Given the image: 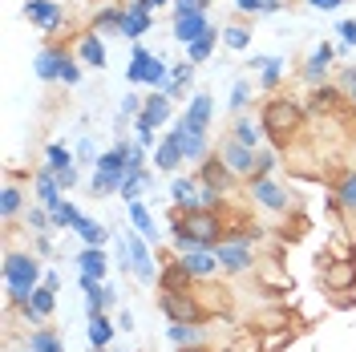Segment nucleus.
<instances>
[{
  "mask_svg": "<svg viewBox=\"0 0 356 352\" xmlns=\"http://www.w3.org/2000/svg\"><path fill=\"white\" fill-rule=\"evenodd\" d=\"M182 352H211V349H202V344H191V349H182Z\"/></svg>",
  "mask_w": 356,
  "mask_h": 352,
  "instance_id": "e2e57ef3",
  "label": "nucleus"
},
{
  "mask_svg": "<svg viewBox=\"0 0 356 352\" xmlns=\"http://www.w3.org/2000/svg\"><path fill=\"white\" fill-rule=\"evenodd\" d=\"M191 77H195V61H182V65H175V69H170V81H166V93H170V97H178L182 89L191 86Z\"/></svg>",
  "mask_w": 356,
  "mask_h": 352,
  "instance_id": "4c0bfd02",
  "label": "nucleus"
},
{
  "mask_svg": "<svg viewBox=\"0 0 356 352\" xmlns=\"http://www.w3.org/2000/svg\"><path fill=\"white\" fill-rule=\"evenodd\" d=\"M89 154H93V142H89V138H86V142H81V146H77V162H86Z\"/></svg>",
  "mask_w": 356,
  "mask_h": 352,
  "instance_id": "bf43d9fd",
  "label": "nucleus"
},
{
  "mask_svg": "<svg viewBox=\"0 0 356 352\" xmlns=\"http://www.w3.org/2000/svg\"><path fill=\"white\" fill-rule=\"evenodd\" d=\"M29 349L33 352H65V340L49 328H33L29 332Z\"/></svg>",
  "mask_w": 356,
  "mask_h": 352,
  "instance_id": "72a5a7b5",
  "label": "nucleus"
},
{
  "mask_svg": "<svg viewBox=\"0 0 356 352\" xmlns=\"http://www.w3.org/2000/svg\"><path fill=\"white\" fill-rule=\"evenodd\" d=\"M247 102H251V86L247 81H235V89H231V110H243Z\"/></svg>",
  "mask_w": 356,
  "mask_h": 352,
  "instance_id": "3c124183",
  "label": "nucleus"
},
{
  "mask_svg": "<svg viewBox=\"0 0 356 352\" xmlns=\"http://www.w3.org/2000/svg\"><path fill=\"white\" fill-rule=\"evenodd\" d=\"M77 57H81V65L106 69V45H102V33H97V29H89L86 37H81V49H77Z\"/></svg>",
  "mask_w": 356,
  "mask_h": 352,
  "instance_id": "412c9836",
  "label": "nucleus"
},
{
  "mask_svg": "<svg viewBox=\"0 0 356 352\" xmlns=\"http://www.w3.org/2000/svg\"><path fill=\"white\" fill-rule=\"evenodd\" d=\"M166 336H170V344H178V349H191V344H202V324H170Z\"/></svg>",
  "mask_w": 356,
  "mask_h": 352,
  "instance_id": "f704fd0d",
  "label": "nucleus"
},
{
  "mask_svg": "<svg viewBox=\"0 0 356 352\" xmlns=\"http://www.w3.org/2000/svg\"><path fill=\"white\" fill-rule=\"evenodd\" d=\"M142 33H150V13L146 8H138V4H126V13H122V37H130V41H138Z\"/></svg>",
  "mask_w": 356,
  "mask_h": 352,
  "instance_id": "5701e85b",
  "label": "nucleus"
},
{
  "mask_svg": "<svg viewBox=\"0 0 356 352\" xmlns=\"http://www.w3.org/2000/svg\"><path fill=\"white\" fill-rule=\"evenodd\" d=\"M57 284H61V275H57V271H44V280L37 284L33 300L24 304V320H29V324H44V320L53 316V308H57Z\"/></svg>",
  "mask_w": 356,
  "mask_h": 352,
  "instance_id": "423d86ee",
  "label": "nucleus"
},
{
  "mask_svg": "<svg viewBox=\"0 0 356 352\" xmlns=\"http://www.w3.org/2000/svg\"><path fill=\"white\" fill-rule=\"evenodd\" d=\"M251 195H255V202L267 207V211H288V191L275 186L271 178H251Z\"/></svg>",
  "mask_w": 356,
  "mask_h": 352,
  "instance_id": "2eb2a0df",
  "label": "nucleus"
},
{
  "mask_svg": "<svg viewBox=\"0 0 356 352\" xmlns=\"http://www.w3.org/2000/svg\"><path fill=\"white\" fill-rule=\"evenodd\" d=\"M122 13H126V8H102V13L93 17V29H97V33H122Z\"/></svg>",
  "mask_w": 356,
  "mask_h": 352,
  "instance_id": "a19ab883",
  "label": "nucleus"
},
{
  "mask_svg": "<svg viewBox=\"0 0 356 352\" xmlns=\"http://www.w3.org/2000/svg\"><path fill=\"white\" fill-rule=\"evenodd\" d=\"M207 29H211L207 13H182V17H175V41L191 45V41H199Z\"/></svg>",
  "mask_w": 356,
  "mask_h": 352,
  "instance_id": "f3484780",
  "label": "nucleus"
},
{
  "mask_svg": "<svg viewBox=\"0 0 356 352\" xmlns=\"http://www.w3.org/2000/svg\"><path fill=\"white\" fill-rule=\"evenodd\" d=\"M336 97H340V93H336L332 86L312 89V106H316V110H332V106H336Z\"/></svg>",
  "mask_w": 356,
  "mask_h": 352,
  "instance_id": "de8ad7c7",
  "label": "nucleus"
},
{
  "mask_svg": "<svg viewBox=\"0 0 356 352\" xmlns=\"http://www.w3.org/2000/svg\"><path fill=\"white\" fill-rule=\"evenodd\" d=\"M170 113H175V106H170V93H166V89H154V97H146V106H142V113H138L134 130H158Z\"/></svg>",
  "mask_w": 356,
  "mask_h": 352,
  "instance_id": "9d476101",
  "label": "nucleus"
},
{
  "mask_svg": "<svg viewBox=\"0 0 356 352\" xmlns=\"http://www.w3.org/2000/svg\"><path fill=\"white\" fill-rule=\"evenodd\" d=\"M312 8H320V13H332V8H340L344 0H308Z\"/></svg>",
  "mask_w": 356,
  "mask_h": 352,
  "instance_id": "13d9d810",
  "label": "nucleus"
},
{
  "mask_svg": "<svg viewBox=\"0 0 356 352\" xmlns=\"http://www.w3.org/2000/svg\"><path fill=\"white\" fill-rule=\"evenodd\" d=\"M146 182H150V170H126V175H122V191H118V195L126 198V202H134V198L146 191Z\"/></svg>",
  "mask_w": 356,
  "mask_h": 352,
  "instance_id": "e433bc0d",
  "label": "nucleus"
},
{
  "mask_svg": "<svg viewBox=\"0 0 356 352\" xmlns=\"http://www.w3.org/2000/svg\"><path fill=\"white\" fill-rule=\"evenodd\" d=\"M97 352H113V349H97Z\"/></svg>",
  "mask_w": 356,
  "mask_h": 352,
  "instance_id": "69168bd1",
  "label": "nucleus"
},
{
  "mask_svg": "<svg viewBox=\"0 0 356 352\" xmlns=\"http://www.w3.org/2000/svg\"><path fill=\"white\" fill-rule=\"evenodd\" d=\"M118 247H122V267H130L134 280H142V284H154L158 267H154V255H150V243L142 239L138 231H126V235L118 239Z\"/></svg>",
  "mask_w": 356,
  "mask_h": 352,
  "instance_id": "39448f33",
  "label": "nucleus"
},
{
  "mask_svg": "<svg viewBox=\"0 0 356 352\" xmlns=\"http://www.w3.org/2000/svg\"><path fill=\"white\" fill-rule=\"evenodd\" d=\"M178 264L186 267L195 280H211V275L219 271V255H215V247H195V251L178 255Z\"/></svg>",
  "mask_w": 356,
  "mask_h": 352,
  "instance_id": "ddd939ff",
  "label": "nucleus"
},
{
  "mask_svg": "<svg viewBox=\"0 0 356 352\" xmlns=\"http://www.w3.org/2000/svg\"><path fill=\"white\" fill-rule=\"evenodd\" d=\"M61 65H65V53L61 49H44L37 57V77L41 81H61Z\"/></svg>",
  "mask_w": 356,
  "mask_h": 352,
  "instance_id": "cd10ccee",
  "label": "nucleus"
},
{
  "mask_svg": "<svg viewBox=\"0 0 356 352\" xmlns=\"http://www.w3.org/2000/svg\"><path fill=\"white\" fill-rule=\"evenodd\" d=\"M340 37H344V45H356V21H340V29H336Z\"/></svg>",
  "mask_w": 356,
  "mask_h": 352,
  "instance_id": "4d7b16f0",
  "label": "nucleus"
},
{
  "mask_svg": "<svg viewBox=\"0 0 356 352\" xmlns=\"http://www.w3.org/2000/svg\"><path fill=\"white\" fill-rule=\"evenodd\" d=\"M219 158H222V166H227L235 178H251L255 175V150L243 146V142H235V138H227V142L219 146Z\"/></svg>",
  "mask_w": 356,
  "mask_h": 352,
  "instance_id": "6e6552de",
  "label": "nucleus"
},
{
  "mask_svg": "<svg viewBox=\"0 0 356 352\" xmlns=\"http://www.w3.org/2000/svg\"><path fill=\"white\" fill-rule=\"evenodd\" d=\"M182 126V122H178ZM182 154H186V162H207V134H191L186 126H182Z\"/></svg>",
  "mask_w": 356,
  "mask_h": 352,
  "instance_id": "473e14b6",
  "label": "nucleus"
},
{
  "mask_svg": "<svg viewBox=\"0 0 356 352\" xmlns=\"http://www.w3.org/2000/svg\"><path fill=\"white\" fill-rule=\"evenodd\" d=\"M211 113H215L211 93H195V97H191V106H186V113H182L178 122H182L191 134H207V126H211Z\"/></svg>",
  "mask_w": 356,
  "mask_h": 352,
  "instance_id": "f8f14e48",
  "label": "nucleus"
},
{
  "mask_svg": "<svg viewBox=\"0 0 356 352\" xmlns=\"http://www.w3.org/2000/svg\"><path fill=\"white\" fill-rule=\"evenodd\" d=\"M280 77H284V61H280V57H267L264 69H259V86L275 89V86H280Z\"/></svg>",
  "mask_w": 356,
  "mask_h": 352,
  "instance_id": "79ce46f5",
  "label": "nucleus"
},
{
  "mask_svg": "<svg viewBox=\"0 0 356 352\" xmlns=\"http://www.w3.org/2000/svg\"><path fill=\"white\" fill-rule=\"evenodd\" d=\"M243 13H280L284 8V0H235Z\"/></svg>",
  "mask_w": 356,
  "mask_h": 352,
  "instance_id": "49530a36",
  "label": "nucleus"
},
{
  "mask_svg": "<svg viewBox=\"0 0 356 352\" xmlns=\"http://www.w3.org/2000/svg\"><path fill=\"white\" fill-rule=\"evenodd\" d=\"M182 13H207V0H175V17Z\"/></svg>",
  "mask_w": 356,
  "mask_h": 352,
  "instance_id": "5fc2aeb1",
  "label": "nucleus"
},
{
  "mask_svg": "<svg viewBox=\"0 0 356 352\" xmlns=\"http://www.w3.org/2000/svg\"><path fill=\"white\" fill-rule=\"evenodd\" d=\"M61 191H65V186L57 182V175H53L49 166H41V170H37V198H41L44 211H57V207L65 202V198H61Z\"/></svg>",
  "mask_w": 356,
  "mask_h": 352,
  "instance_id": "dca6fc26",
  "label": "nucleus"
},
{
  "mask_svg": "<svg viewBox=\"0 0 356 352\" xmlns=\"http://www.w3.org/2000/svg\"><path fill=\"white\" fill-rule=\"evenodd\" d=\"M113 332H118V324H110L106 320V312H89V344L93 349H110V340H113Z\"/></svg>",
  "mask_w": 356,
  "mask_h": 352,
  "instance_id": "b1692460",
  "label": "nucleus"
},
{
  "mask_svg": "<svg viewBox=\"0 0 356 352\" xmlns=\"http://www.w3.org/2000/svg\"><path fill=\"white\" fill-rule=\"evenodd\" d=\"M182 162H186V154H182V126H175V130L154 146V166L158 170H166V175H175Z\"/></svg>",
  "mask_w": 356,
  "mask_h": 352,
  "instance_id": "9b49d317",
  "label": "nucleus"
},
{
  "mask_svg": "<svg viewBox=\"0 0 356 352\" xmlns=\"http://www.w3.org/2000/svg\"><path fill=\"white\" fill-rule=\"evenodd\" d=\"M77 235H81V243L86 247H106V239H110V227H102V223H93V219H77V227H73Z\"/></svg>",
  "mask_w": 356,
  "mask_h": 352,
  "instance_id": "2f4dec72",
  "label": "nucleus"
},
{
  "mask_svg": "<svg viewBox=\"0 0 356 352\" xmlns=\"http://www.w3.org/2000/svg\"><path fill=\"white\" fill-rule=\"evenodd\" d=\"M231 138L255 150V146H259V142L267 138V130H264V122H255V118H239V122H235V134H231Z\"/></svg>",
  "mask_w": 356,
  "mask_h": 352,
  "instance_id": "c756f323",
  "label": "nucleus"
},
{
  "mask_svg": "<svg viewBox=\"0 0 356 352\" xmlns=\"http://www.w3.org/2000/svg\"><path fill=\"white\" fill-rule=\"evenodd\" d=\"M231 178L235 175L222 166V158H207V162H199V182L207 186V191H227Z\"/></svg>",
  "mask_w": 356,
  "mask_h": 352,
  "instance_id": "6ab92c4d",
  "label": "nucleus"
},
{
  "mask_svg": "<svg viewBox=\"0 0 356 352\" xmlns=\"http://www.w3.org/2000/svg\"><path fill=\"white\" fill-rule=\"evenodd\" d=\"M81 291H86V308L89 312H106L113 304V291L102 280H93V275H81Z\"/></svg>",
  "mask_w": 356,
  "mask_h": 352,
  "instance_id": "aec40b11",
  "label": "nucleus"
},
{
  "mask_svg": "<svg viewBox=\"0 0 356 352\" xmlns=\"http://www.w3.org/2000/svg\"><path fill=\"white\" fill-rule=\"evenodd\" d=\"M134 4H138V8H146V13H154V8H162V4H166V0H134Z\"/></svg>",
  "mask_w": 356,
  "mask_h": 352,
  "instance_id": "052dcab7",
  "label": "nucleus"
},
{
  "mask_svg": "<svg viewBox=\"0 0 356 352\" xmlns=\"http://www.w3.org/2000/svg\"><path fill=\"white\" fill-rule=\"evenodd\" d=\"M271 170H275V154H271V150L255 154V175H251V178H267Z\"/></svg>",
  "mask_w": 356,
  "mask_h": 352,
  "instance_id": "8fccbe9b",
  "label": "nucleus"
},
{
  "mask_svg": "<svg viewBox=\"0 0 356 352\" xmlns=\"http://www.w3.org/2000/svg\"><path fill=\"white\" fill-rule=\"evenodd\" d=\"M126 81H134V86H150V89H166V81H170V69H166V61H162V57H154L150 49L134 45L130 65H126Z\"/></svg>",
  "mask_w": 356,
  "mask_h": 352,
  "instance_id": "20e7f679",
  "label": "nucleus"
},
{
  "mask_svg": "<svg viewBox=\"0 0 356 352\" xmlns=\"http://www.w3.org/2000/svg\"><path fill=\"white\" fill-rule=\"evenodd\" d=\"M336 195H340V207H344V211H356V175H348V178H344Z\"/></svg>",
  "mask_w": 356,
  "mask_h": 352,
  "instance_id": "09e8293b",
  "label": "nucleus"
},
{
  "mask_svg": "<svg viewBox=\"0 0 356 352\" xmlns=\"http://www.w3.org/2000/svg\"><path fill=\"white\" fill-rule=\"evenodd\" d=\"M222 45L227 49H247L251 45V33H247L243 24H231V29H222Z\"/></svg>",
  "mask_w": 356,
  "mask_h": 352,
  "instance_id": "a18cd8bd",
  "label": "nucleus"
},
{
  "mask_svg": "<svg viewBox=\"0 0 356 352\" xmlns=\"http://www.w3.org/2000/svg\"><path fill=\"white\" fill-rule=\"evenodd\" d=\"M49 215H53V227H69V231H73L77 219H81V211H77L73 202H61V207H57V211H49Z\"/></svg>",
  "mask_w": 356,
  "mask_h": 352,
  "instance_id": "c03bdc74",
  "label": "nucleus"
},
{
  "mask_svg": "<svg viewBox=\"0 0 356 352\" xmlns=\"http://www.w3.org/2000/svg\"><path fill=\"white\" fill-rule=\"evenodd\" d=\"M264 130H267V138L275 142V146H288L296 134L304 130V110L296 106V102H288V97H271L264 106Z\"/></svg>",
  "mask_w": 356,
  "mask_h": 352,
  "instance_id": "f03ea898",
  "label": "nucleus"
},
{
  "mask_svg": "<svg viewBox=\"0 0 356 352\" xmlns=\"http://www.w3.org/2000/svg\"><path fill=\"white\" fill-rule=\"evenodd\" d=\"M146 162H150V158H146V146H134V150H130V162H126V170H146Z\"/></svg>",
  "mask_w": 356,
  "mask_h": 352,
  "instance_id": "6e6d98bb",
  "label": "nucleus"
},
{
  "mask_svg": "<svg viewBox=\"0 0 356 352\" xmlns=\"http://www.w3.org/2000/svg\"><path fill=\"white\" fill-rule=\"evenodd\" d=\"M24 352H33V349H24Z\"/></svg>",
  "mask_w": 356,
  "mask_h": 352,
  "instance_id": "338daca9",
  "label": "nucleus"
},
{
  "mask_svg": "<svg viewBox=\"0 0 356 352\" xmlns=\"http://www.w3.org/2000/svg\"><path fill=\"white\" fill-rule=\"evenodd\" d=\"M170 231H191L202 247H219V243H222V219H219V211H175Z\"/></svg>",
  "mask_w": 356,
  "mask_h": 352,
  "instance_id": "7ed1b4c3",
  "label": "nucleus"
},
{
  "mask_svg": "<svg viewBox=\"0 0 356 352\" xmlns=\"http://www.w3.org/2000/svg\"><path fill=\"white\" fill-rule=\"evenodd\" d=\"M191 280H195V275L175 259L170 267H162V275H158V291H191Z\"/></svg>",
  "mask_w": 356,
  "mask_h": 352,
  "instance_id": "393cba45",
  "label": "nucleus"
},
{
  "mask_svg": "<svg viewBox=\"0 0 356 352\" xmlns=\"http://www.w3.org/2000/svg\"><path fill=\"white\" fill-rule=\"evenodd\" d=\"M118 328H122V332L134 328V316H130V312H122V316H118Z\"/></svg>",
  "mask_w": 356,
  "mask_h": 352,
  "instance_id": "680f3d73",
  "label": "nucleus"
},
{
  "mask_svg": "<svg viewBox=\"0 0 356 352\" xmlns=\"http://www.w3.org/2000/svg\"><path fill=\"white\" fill-rule=\"evenodd\" d=\"M24 223H29V231H37V235H49V231H53V215H49L44 207H33V211L24 215Z\"/></svg>",
  "mask_w": 356,
  "mask_h": 352,
  "instance_id": "37998d69",
  "label": "nucleus"
},
{
  "mask_svg": "<svg viewBox=\"0 0 356 352\" xmlns=\"http://www.w3.org/2000/svg\"><path fill=\"white\" fill-rule=\"evenodd\" d=\"M41 264H37V255H29V251H8L4 255V287H8V300L13 304H29L33 300V291L41 284Z\"/></svg>",
  "mask_w": 356,
  "mask_h": 352,
  "instance_id": "f257e3e1",
  "label": "nucleus"
},
{
  "mask_svg": "<svg viewBox=\"0 0 356 352\" xmlns=\"http://www.w3.org/2000/svg\"><path fill=\"white\" fill-rule=\"evenodd\" d=\"M328 65H332V45H320V49L308 57V65H304V77L316 86V81H324V77H328Z\"/></svg>",
  "mask_w": 356,
  "mask_h": 352,
  "instance_id": "bb28decb",
  "label": "nucleus"
},
{
  "mask_svg": "<svg viewBox=\"0 0 356 352\" xmlns=\"http://www.w3.org/2000/svg\"><path fill=\"white\" fill-rule=\"evenodd\" d=\"M126 207H130L134 231H138L146 243H162V227H154V215L146 211V202H138V198H134V202H126Z\"/></svg>",
  "mask_w": 356,
  "mask_h": 352,
  "instance_id": "a211bd4d",
  "label": "nucleus"
},
{
  "mask_svg": "<svg viewBox=\"0 0 356 352\" xmlns=\"http://www.w3.org/2000/svg\"><path fill=\"white\" fill-rule=\"evenodd\" d=\"M24 207V195L17 191V186H4V195H0V215H4V223H13L17 215H21Z\"/></svg>",
  "mask_w": 356,
  "mask_h": 352,
  "instance_id": "58836bf2",
  "label": "nucleus"
},
{
  "mask_svg": "<svg viewBox=\"0 0 356 352\" xmlns=\"http://www.w3.org/2000/svg\"><path fill=\"white\" fill-rule=\"evenodd\" d=\"M215 255H219V271H227V275H239V271H251V267H255V255H251L247 243L222 239L219 247H215Z\"/></svg>",
  "mask_w": 356,
  "mask_h": 352,
  "instance_id": "1a4fd4ad",
  "label": "nucleus"
},
{
  "mask_svg": "<svg viewBox=\"0 0 356 352\" xmlns=\"http://www.w3.org/2000/svg\"><path fill=\"white\" fill-rule=\"evenodd\" d=\"M24 17L37 24L41 33H53V29L61 24V4H57V0H29V4H24Z\"/></svg>",
  "mask_w": 356,
  "mask_h": 352,
  "instance_id": "4468645a",
  "label": "nucleus"
},
{
  "mask_svg": "<svg viewBox=\"0 0 356 352\" xmlns=\"http://www.w3.org/2000/svg\"><path fill=\"white\" fill-rule=\"evenodd\" d=\"M356 280V264L353 259H340V264L328 267V275H324V284L332 287V291H340V287H348Z\"/></svg>",
  "mask_w": 356,
  "mask_h": 352,
  "instance_id": "c9c22d12",
  "label": "nucleus"
},
{
  "mask_svg": "<svg viewBox=\"0 0 356 352\" xmlns=\"http://www.w3.org/2000/svg\"><path fill=\"white\" fill-rule=\"evenodd\" d=\"M77 267H81V275L106 280V247H86V251L77 255Z\"/></svg>",
  "mask_w": 356,
  "mask_h": 352,
  "instance_id": "c85d7f7f",
  "label": "nucleus"
},
{
  "mask_svg": "<svg viewBox=\"0 0 356 352\" xmlns=\"http://www.w3.org/2000/svg\"><path fill=\"white\" fill-rule=\"evenodd\" d=\"M61 81H65V86H77V81H81V61L65 57V65H61Z\"/></svg>",
  "mask_w": 356,
  "mask_h": 352,
  "instance_id": "603ef678",
  "label": "nucleus"
},
{
  "mask_svg": "<svg viewBox=\"0 0 356 352\" xmlns=\"http://www.w3.org/2000/svg\"><path fill=\"white\" fill-rule=\"evenodd\" d=\"M89 191H93V195H113V191H122V175L93 170V178H89Z\"/></svg>",
  "mask_w": 356,
  "mask_h": 352,
  "instance_id": "ea45409f",
  "label": "nucleus"
},
{
  "mask_svg": "<svg viewBox=\"0 0 356 352\" xmlns=\"http://www.w3.org/2000/svg\"><path fill=\"white\" fill-rule=\"evenodd\" d=\"M219 37H222L219 29H207V33H202L199 41H191V45H186V61L202 65V61H207V57L215 53V41H219Z\"/></svg>",
  "mask_w": 356,
  "mask_h": 352,
  "instance_id": "7c9ffc66",
  "label": "nucleus"
},
{
  "mask_svg": "<svg viewBox=\"0 0 356 352\" xmlns=\"http://www.w3.org/2000/svg\"><path fill=\"white\" fill-rule=\"evenodd\" d=\"M142 106H146V102H142V97H138V93H126V97H122V118H138V113H142Z\"/></svg>",
  "mask_w": 356,
  "mask_h": 352,
  "instance_id": "864d4df0",
  "label": "nucleus"
},
{
  "mask_svg": "<svg viewBox=\"0 0 356 352\" xmlns=\"http://www.w3.org/2000/svg\"><path fill=\"white\" fill-rule=\"evenodd\" d=\"M130 142H118L113 150H106V154L93 162V170H110V175H126V162H130Z\"/></svg>",
  "mask_w": 356,
  "mask_h": 352,
  "instance_id": "a878e982",
  "label": "nucleus"
},
{
  "mask_svg": "<svg viewBox=\"0 0 356 352\" xmlns=\"http://www.w3.org/2000/svg\"><path fill=\"white\" fill-rule=\"evenodd\" d=\"M199 191H202L199 178H175V186H170V198H175L178 211H195V207H199Z\"/></svg>",
  "mask_w": 356,
  "mask_h": 352,
  "instance_id": "4be33fe9",
  "label": "nucleus"
},
{
  "mask_svg": "<svg viewBox=\"0 0 356 352\" xmlns=\"http://www.w3.org/2000/svg\"><path fill=\"white\" fill-rule=\"evenodd\" d=\"M158 308H162V316L170 324H199L202 320V308L191 291H162L158 296Z\"/></svg>",
  "mask_w": 356,
  "mask_h": 352,
  "instance_id": "0eeeda50",
  "label": "nucleus"
},
{
  "mask_svg": "<svg viewBox=\"0 0 356 352\" xmlns=\"http://www.w3.org/2000/svg\"><path fill=\"white\" fill-rule=\"evenodd\" d=\"M348 93H353V110H356V81H353V86H348Z\"/></svg>",
  "mask_w": 356,
  "mask_h": 352,
  "instance_id": "0e129e2a",
  "label": "nucleus"
}]
</instances>
